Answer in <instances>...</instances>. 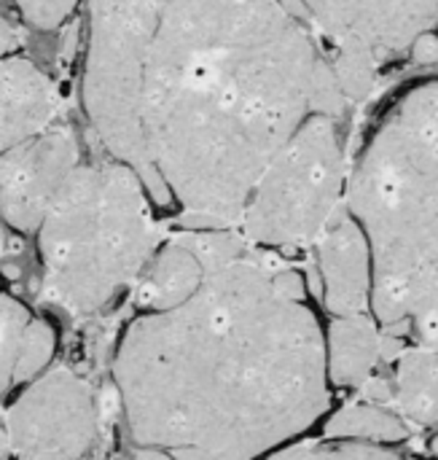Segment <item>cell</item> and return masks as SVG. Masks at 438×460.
I'll return each mask as SVG.
<instances>
[{"mask_svg": "<svg viewBox=\"0 0 438 460\" xmlns=\"http://www.w3.org/2000/svg\"><path fill=\"white\" fill-rule=\"evenodd\" d=\"M382 358V332L361 315L337 318L326 342V372L337 385H364Z\"/></svg>", "mask_w": 438, "mask_h": 460, "instance_id": "obj_13", "label": "cell"}, {"mask_svg": "<svg viewBox=\"0 0 438 460\" xmlns=\"http://www.w3.org/2000/svg\"><path fill=\"white\" fill-rule=\"evenodd\" d=\"M172 460H215L210 458L207 453H199V450H178V453H170Z\"/></svg>", "mask_w": 438, "mask_h": 460, "instance_id": "obj_23", "label": "cell"}, {"mask_svg": "<svg viewBox=\"0 0 438 460\" xmlns=\"http://www.w3.org/2000/svg\"><path fill=\"white\" fill-rule=\"evenodd\" d=\"M345 102L291 0H167L140 121L170 197L191 221L232 229L293 132Z\"/></svg>", "mask_w": 438, "mask_h": 460, "instance_id": "obj_2", "label": "cell"}, {"mask_svg": "<svg viewBox=\"0 0 438 460\" xmlns=\"http://www.w3.org/2000/svg\"><path fill=\"white\" fill-rule=\"evenodd\" d=\"M19 460H57V458H19Z\"/></svg>", "mask_w": 438, "mask_h": 460, "instance_id": "obj_28", "label": "cell"}, {"mask_svg": "<svg viewBox=\"0 0 438 460\" xmlns=\"http://www.w3.org/2000/svg\"><path fill=\"white\" fill-rule=\"evenodd\" d=\"M62 111L57 84L30 59L0 62V154L54 127Z\"/></svg>", "mask_w": 438, "mask_h": 460, "instance_id": "obj_11", "label": "cell"}, {"mask_svg": "<svg viewBox=\"0 0 438 460\" xmlns=\"http://www.w3.org/2000/svg\"><path fill=\"white\" fill-rule=\"evenodd\" d=\"M5 434L16 458L89 460L97 437L92 388L70 369L38 377L8 410Z\"/></svg>", "mask_w": 438, "mask_h": 460, "instance_id": "obj_7", "label": "cell"}, {"mask_svg": "<svg viewBox=\"0 0 438 460\" xmlns=\"http://www.w3.org/2000/svg\"><path fill=\"white\" fill-rule=\"evenodd\" d=\"M159 240L148 191L127 164H78L38 226L40 299L89 315L143 275Z\"/></svg>", "mask_w": 438, "mask_h": 460, "instance_id": "obj_4", "label": "cell"}, {"mask_svg": "<svg viewBox=\"0 0 438 460\" xmlns=\"http://www.w3.org/2000/svg\"><path fill=\"white\" fill-rule=\"evenodd\" d=\"M54 329L46 321H30L24 334H22V345H19V358H16V369H13V383H27L35 375H40L46 369V364L54 356Z\"/></svg>", "mask_w": 438, "mask_h": 460, "instance_id": "obj_19", "label": "cell"}, {"mask_svg": "<svg viewBox=\"0 0 438 460\" xmlns=\"http://www.w3.org/2000/svg\"><path fill=\"white\" fill-rule=\"evenodd\" d=\"M334 49L399 54L438 22V0H293Z\"/></svg>", "mask_w": 438, "mask_h": 460, "instance_id": "obj_9", "label": "cell"}, {"mask_svg": "<svg viewBox=\"0 0 438 460\" xmlns=\"http://www.w3.org/2000/svg\"><path fill=\"white\" fill-rule=\"evenodd\" d=\"M129 460H172L167 453H159V450H143V453H137L135 458Z\"/></svg>", "mask_w": 438, "mask_h": 460, "instance_id": "obj_25", "label": "cell"}, {"mask_svg": "<svg viewBox=\"0 0 438 460\" xmlns=\"http://www.w3.org/2000/svg\"><path fill=\"white\" fill-rule=\"evenodd\" d=\"M78 164L81 146L75 132L57 124L0 154L3 221L19 232H38Z\"/></svg>", "mask_w": 438, "mask_h": 460, "instance_id": "obj_8", "label": "cell"}, {"mask_svg": "<svg viewBox=\"0 0 438 460\" xmlns=\"http://www.w3.org/2000/svg\"><path fill=\"white\" fill-rule=\"evenodd\" d=\"M380 59L361 49H337V59L331 62V70L337 75V84L345 94V100H364L369 97L374 78H377Z\"/></svg>", "mask_w": 438, "mask_h": 460, "instance_id": "obj_18", "label": "cell"}, {"mask_svg": "<svg viewBox=\"0 0 438 460\" xmlns=\"http://www.w3.org/2000/svg\"><path fill=\"white\" fill-rule=\"evenodd\" d=\"M116 391L143 450L256 460L328 407L326 340L304 280L242 232L199 291L124 334Z\"/></svg>", "mask_w": 438, "mask_h": 460, "instance_id": "obj_1", "label": "cell"}, {"mask_svg": "<svg viewBox=\"0 0 438 460\" xmlns=\"http://www.w3.org/2000/svg\"><path fill=\"white\" fill-rule=\"evenodd\" d=\"M19 46V32L16 27L0 13V62H5L8 57H13V49Z\"/></svg>", "mask_w": 438, "mask_h": 460, "instance_id": "obj_22", "label": "cell"}, {"mask_svg": "<svg viewBox=\"0 0 438 460\" xmlns=\"http://www.w3.org/2000/svg\"><path fill=\"white\" fill-rule=\"evenodd\" d=\"M345 186L337 119L312 113L264 170L237 226L258 248H304L342 210Z\"/></svg>", "mask_w": 438, "mask_h": 460, "instance_id": "obj_6", "label": "cell"}, {"mask_svg": "<svg viewBox=\"0 0 438 460\" xmlns=\"http://www.w3.org/2000/svg\"><path fill=\"white\" fill-rule=\"evenodd\" d=\"M326 307L337 315H361L372 307V251L350 210H339L315 240Z\"/></svg>", "mask_w": 438, "mask_h": 460, "instance_id": "obj_10", "label": "cell"}, {"mask_svg": "<svg viewBox=\"0 0 438 460\" xmlns=\"http://www.w3.org/2000/svg\"><path fill=\"white\" fill-rule=\"evenodd\" d=\"M347 210L372 251V310L438 348V78L412 86L366 143Z\"/></svg>", "mask_w": 438, "mask_h": 460, "instance_id": "obj_3", "label": "cell"}, {"mask_svg": "<svg viewBox=\"0 0 438 460\" xmlns=\"http://www.w3.org/2000/svg\"><path fill=\"white\" fill-rule=\"evenodd\" d=\"M291 3H293V0H291ZM293 5H296V3H293Z\"/></svg>", "mask_w": 438, "mask_h": 460, "instance_id": "obj_29", "label": "cell"}, {"mask_svg": "<svg viewBox=\"0 0 438 460\" xmlns=\"http://www.w3.org/2000/svg\"><path fill=\"white\" fill-rule=\"evenodd\" d=\"M13 248H11V240H8V229H5V221H3V216H0V261L11 253Z\"/></svg>", "mask_w": 438, "mask_h": 460, "instance_id": "obj_24", "label": "cell"}, {"mask_svg": "<svg viewBox=\"0 0 438 460\" xmlns=\"http://www.w3.org/2000/svg\"><path fill=\"white\" fill-rule=\"evenodd\" d=\"M205 280V264L180 237L162 245L143 275L137 278V305L151 313H164L191 299Z\"/></svg>", "mask_w": 438, "mask_h": 460, "instance_id": "obj_12", "label": "cell"}, {"mask_svg": "<svg viewBox=\"0 0 438 460\" xmlns=\"http://www.w3.org/2000/svg\"><path fill=\"white\" fill-rule=\"evenodd\" d=\"M401 418L420 426L438 423V348H409L399 356L396 391L390 394Z\"/></svg>", "mask_w": 438, "mask_h": 460, "instance_id": "obj_14", "label": "cell"}, {"mask_svg": "<svg viewBox=\"0 0 438 460\" xmlns=\"http://www.w3.org/2000/svg\"><path fill=\"white\" fill-rule=\"evenodd\" d=\"M431 450H434V456H438V437L434 439V445H431Z\"/></svg>", "mask_w": 438, "mask_h": 460, "instance_id": "obj_27", "label": "cell"}, {"mask_svg": "<svg viewBox=\"0 0 438 460\" xmlns=\"http://www.w3.org/2000/svg\"><path fill=\"white\" fill-rule=\"evenodd\" d=\"M75 5H78V0H16L22 19L30 27L43 30V32L62 27L73 16Z\"/></svg>", "mask_w": 438, "mask_h": 460, "instance_id": "obj_20", "label": "cell"}, {"mask_svg": "<svg viewBox=\"0 0 438 460\" xmlns=\"http://www.w3.org/2000/svg\"><path fill=\"white\" fill-rule=\"evenodd\" d=\"M30 321H32L30 310L19 299H13L8 294H0V396L13 383V369H16V358H19L22 334H24Z\"/></svg>", "mask_w": 438, "mask_h": 460, "instance_id": "obj_16", "label": "cell"}, {"mask_svg": "<svg viewBox=\"0 0 438 460\" xmlns=\"http://www.w3.org/2000/svg\"><path fill=\"white\" fill-rule=\"evenodd\" d=\"M167 0H89V38L81 100L110 159L127 164L156 202L170 191L156 175L143 137V78Z\"/></svg>", "mask_w": 438, "mask_h": 460, "instance_id": "obj_5", "label": "cell"}, {"mask_svg": "<svg viewBox=\"0 0 438 460\" xmlns=\"http://www.w3.org/2000/svg\"><path fill=\"white\" fill-rule=\"evenodd\" d=\"M269 460H412L388 453L377 445L350 442V439H328V442H302Z\"/></svg>", "mask_w": 438, "mask_h": 460, "instance_id": "obj_17", "label": "cell"}, {"mask_svg": "<svg viewBox=\"0 0 438 460\" xmlns=\"http://www.w3.org/2000/svg\"><path fill=\"white\" fill-rule=\"evenodd\" d=\"M409 51H412V59H415V62H420V65H434V62H438V35L434 30L417 35V38L412 40Z\"/></svg>", "mask_w": 438, "mask_h": 460, "instance_id": "obj_21", "label": "cell"}, {"mask_svg": "<svg viewBox=\"0 0 438 460\" xmlns=\"http://www.w3.org/2000/svg\"><path fill=\"white\" fill-rule=\"evenodd\" d=\"M8 453H11V445H8V434H5V429H0V460L8 458Z\"/></svg>", "mask_w": 438, "mask_h": 460, "instance_id": "obj_26", "label": "cell"}, {"mask_svg": "<svg viewBox=\"0 0 438 460\" xmlns=\"http://www.w3.org/2000/svg\"><path fill=\"white\" fill-rule=\"evenodd\" d=\"M407 437H409V426L404 423V418L377 404H350L339 410L326 426V439L401 442Z\"/></svg>", "mask_w": 438, "mask_h": 460, "instance_id": "obj_15", "label": "cell"}]
</instances>
